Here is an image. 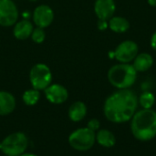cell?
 I'll list each match as a JSON object with an SVG mask.
<instances>
[{
    "label": "cell",
    "instance_id": "obj_7",
    "mask_svg": "<svg viewBox=\"0 0 156 156\" xmlns=\"http://www.w3.org/2000/svg\"><path fill=\"white\" fill-rule=\"evenodd\" d=\"M139 53V47L133 40H124L121 42L113 51L114 58L122 63H130Z\"/></svg>",
    "mask_w": 156,
    "mask_h": 156
},
{
    "label": "cell",
    "instance_id": "obj_12",
    "mask_svg": "<svg viewBox=\"0 0 156 156\" xmlns=\"http://www.w3.org/2000/svg\"><path fill=\"white\" fill-rule=\"evenodd\" d=\"M133 62V65L137 71V73L146 72L154 65V58L150 53L147 52L138 53Z\"/></svg>",
    "mask_w": 156,
    "mask_h": 156
},
{
    "label": "cell",
    "instance_id": "obj_16",
    "mask_svg": "<svg viewBox=\"0 0 156 156\" xmlns=\"http://www.w3.org/2000/svg\"><path fill=\"white\" fill-rule=\"evenodd\" d=\"M86 114H87V107L81 101H77L73 103L69 109V117L74 122L82 120L85 118Z\"/></svg>",
    "mask_w": 156,
    "mask_h": 156
},
{
    "label": "cell",
    "instance_id": "obj_25",
    "mask_svg": "<svg viewBox=\"0 0 156 156\" xmlns=\"http://www.w3.org/2000/svg\"><path fill=\"white\" fill-rule=\"evenodd\" d=\"M19 156H37V155H36V154H22L21 155H19Z\"/></svg>",
    "mask_w": 156,
    "mask_h": 156
},
{
    "label": "cell",
    "instance_id": "obj_24",
    "mask_svg": "<svg viewBox=\"0 0 156 156\" xmlns=\"http://www.w3.org/2000/svg\"><path fill=\"white\" fill-rule=\"evenodd\" d=\"M148 4L152 6H156V0H147Z\"/></svg>",
    "mask_w": 156,
    "mask_h": 156
},
{
    "label": "cell",
    "instance_id": "obj_5",
    "mask_svg": "<svg viewBox=\"0 0 156 156\" xmlns=\"http://www.w3.org/2000/svg\"><path fill=\"white\" fill-rule=\"evenodd\" d=\"M96 142L95 131L89 128H80L73 131L69 137V145L77 151L85 152L91 149Z\"/></svg>",
    "mask_w": 156,
    "mask_h": 156
},
{
    "label": "cell",
    "instance_id": "obj_9",
    "mask_svg": "<svg viewBox=\"0 0 156 156\" xmlns=\"http://www.w3.org/2000/svg\"><path fill=\"white\" fill-rule=\"evenodd\" d=\"M53 17H54V13L52 9L46 5L37 6L33 14V19L35 24L42 29L49 26L53 21Z\"/></svg>",
    "mask_w": 156,
    "mask_h": 156
},
{
    "label": "cell",
    "instance_id": "obj_18",
    "mask_svg": "<svg viewBox=\"0 0 156 156\" xmlns=\"http://www.w3.org/2000/svg\"><path fill=\"white\" fill-rule=\"evenodd\" d=\"M138 103L144 109H150L155 103V97L151 92H144L138 98Z\"/></svg>",
    "mask_w": 156,
    "mask_h": 156
},
{
    "label": "cell",
    "instance_id": "obj_21",
    "mask_svg": "<svg viewBox=\"0 0 156 156\" xmlns=\"http://www.w3.org/2000/svg\"><path fill=\"white\" fill-rule=\"evenodd\" d=\"M100 126H101L100 121H99L97 119H92V120H90L88 122L87 128H89L90 130H91V131H99Z\"/></svg>",
    "mask_w": 156,
    "mask_h": 156
},
{
    "label": "cell",
    "instance_id": "obj_20",
    "mask_svg": "<svg viewBox=\"0 0 156 156\" xmlns=\"http://www.w3.org/2000/svg\"><path fill=\"white\" fill-rule=\"evenodd\" d=\"M31 36H32V40L37 42V43H41L44 40H45V32L43 30L42 28H39L37 27V29H33L32 33H31Z\"/></svg>",
    "mask_w": 156,
    "mask_h": 156
},
{
    "label": "cell",
    "instance_id": "obj_13",
    "mask_svg": "<svg viewBox=\"0 0 156 156\" xmlns=\"http://www.w3.org/2000/svg\"><path fill=\"white\" fill-rule=\"evenodd\" d=\"M16 108L15 97L8 92L0 91V116H5L13 112Z\"/></svg>",
    "mask_w": 156,
    "mask_h": 156
},
{
    "label": "cell",
    "instance_id": "obj_2",
    "mask_svg": "<svg viewBox=\"0 0 156 156\" xmlns=\"http://www.w3.org/2000/svg\"><path fill=\"white\" fill-rule=\"evenodd\" d=\"M131 131L133 137L141 142H149L156 137V111L141 109L131 119Z\"/></svg>",
    "mask_w": 156,
    "mask_h": 156
},
{
    "label": "cell",
    "instance_id": "obj_10",
    "mask_svg": "<svg viewBox=\"0 0 156 156\" xmlns=\"http://www.w3.org/2000/svg\"><path fill=\"white\" fill-rule=\"evenodd\" d=\"M116 10L114 0H96L94 5V11L99 19L109 20L113 17Z\"/></svg>",
    "mask_w": 156,
    "mask_h": 156
},
{
    "label": "cell",
    "instance_id": "obj_27",
    "mask_svg": "<svg viewBox=\"0 0 156 156\" xmlns=\"http://www.w3.org/2000/svg\"><path fill=\"white\" fill-rule=\"evenodd\" d=\"M32 1H33V0H32Z\"/></svg>",
    "mask_w": 156,
    "mask_h": 156
},
{
    "label": "cell",
    "instance_id": "obj_17",
    "mask_svg": "<svg viewBox=\"0 0 156 156\" xmlns=\"http://www.w3.org/2000/svg\"><path fill=\"white\" fill-rule=\"evenodd\" d=\"M33 31V26L28 20H22L16 24L14 28V35L18 40L27 39Z\"/></svg>",
    "mask_w": 156,
    "mask_h": 156
},
{
    "label": "cell",
    "instance_id": "obj_15",
    "mask_svg": "<svg viewBox=\"0 0 156 156\" xmlns=\"http://www.w3.org/2000/svg\"><path fill=\"white\" fill-rule=\"evenodd\" d=\"M109 28L116 33H124L130 29V22L127 18L120 16L112 17L109 19Z\"/></svg>",
    "mask_w": 156,
    "mask_h": 156
},
{
    "label": "cell",
    "instance_id": "obj_6",
    "mask_svg": "<svg viewBox=\"0 0 156 156\" xmlns=\"http://www.w3.org/2000/svg\"><path fill=\"white\" fill-rule=\"evenodd\" d=\"M29 78L34 89L44 90L50 85L52 74L49 68L46 64L37 63L32 67Z\"/></svg>",
    "mask_w": 156,
    "mask_h": 156
},
{
    "label": "cell",
    "instance_id": "obj_11",
    "mask_svg": "<svg viewBox=\"0 0 156 156\" xmlns=\"http://www.w3.org/2000/svg\"><path fill=\"white\" fill-rule=\"evenodd\" d=\"M45 95L47 99L53 104H62L68 99L67 89L60 85H49L45 89Z\"/></svg>",
    "mask_w": 156,
    "mask_h": 156
},
{
    "label": "cell",
    "instance_id": "obj_4",
    "mask_svg": "<svg viewBox=\"0 0 156 156\" xmlns=\"http://www.w3.org/2000/svg\"><path fill=\"white\" fill-rule=\"evenodd\" d=\"M28 146V139L23 132H15L1 142V151L6 156H19Z\"/></svg>",
    "mask_w": 156,
    "mask_h": 156
},
{
    "label": "cell",
    "instance_id": "obj_1",
    "mask_svg": "<svg viewBox=\"0 0 156 156\" xmlns=\"http://www.w3.org/2000/svg\"><path fill=\"white\" fill-rule=\"evenodd\" d=\"M138 97L131 89H118L110 95L103 106L106 119L113 123H125L133 118L138 107Z\"/></svg>",
    "mask_w": 156,
    "mask_h": 156
},
{
    "label": "cell",
    "instance_id": "obj_19",
    "mask_svg": "<svg viewBox=\"0 0 156 156\" xmlns=\"http://www.w3.org/2000/svg\"><path fill=\"white\" fill-rule=\"evenodd\" d=\"M40 95L38 90L37 89H30L27 90L23 95V101L27 106H34L39 100Z\"/></svg>",
    "mask_w": 156,
    "mask_h": 156
},
{
    "label": "cell",
    "instance_id": "obj_26",
    "mask_svg": "<svg viewBox=\"0 0 156 156\" xmlns=\"http://www.w3.org/2000/svg\"><path fill=\"white\" fill-rule=\"evenodd\" d=\"M0 150H1V143H0Z\"/></svg>",
    "mask_w": 156,
    "mask_h": 156
},
{
    "label": "cell",
    "instance_id": "obj_14",
    "mask_svg": "<svg viewBox=\"0 0 156 156\" xmlns=\"http://www.w3.org/2000/svg\"><path fill=\"white\" fill-rule=\"evenodd\" d=\"M96 142L102 147L112 148L116 143L115 135L109 130H99L96 133Z\"/></svg>",
    "mask_w": 156,
    "mask_h": 156
},
{
    "label": "cell",
    "instance_id": "obj_23",
    "mask_svg": "<svg viewBox=\"0 0 156 156\" xmlns=\"http://www.w3.org/2000/svg\"><path fill=\"white\" fill-rule=\"evenodd\" d=\"M150 44L153 50L156 51V31L152 35L151 40H150Z\"/></svg>",
    "mask_w": 156,
    "mask_h": 156
},
{
    "label": "cell",
    "instance_id": "obj_3",
    "mask_svg": "<svg viewBox=\"0 0 156 156\" xmlns=\"http://www.w3.org/2000/svg\"><path fill=\"white\" fill-rule=\"evenodd\" d=\"M137 79V71L131 63H120L112 66L108 72V80L117 89L132 87Z\"/></svg>",
    "mask_w": 156,
    "mask_h": 156
},
{
    "label": "cell",
    "instance_id": "obj_22",
    "mask_svg": "<svg viewBox=\"0 0 156 156\" xmlns=\"http://www.w3.org/2000/svg\"><path fill=\"white\" fill-rule=\"evenodd\" d=\"M108 27H109V24H108L107 20L99 19V21H98V28H99L100 30H105Z\"/></svg>",
    "mask_w": 156,
    "mask_h": 156
},
{
    "label": "cell",
    "instance_id": "obj_8",
    "mask_svg": "<svg viewBox=\"0 0 156 156\" xmlns=\"http://www.w3.org/2000/svg\"><path fill=\"white\" fill-rule=\"evenodd\" d=\"M18 12L12 0H0V25L9 27L16 23Z\"/></svg>",
    "mask_w": 156,
    "mask_h": 156
},
{
    "label": "cell",
    "instance_id": "obj_28",
    "mask_svg": "<svg viewBox=\"0 0 156 156\" xmlns=\"http://www.w3.org/2000/svg\"><path fill=\"white\" fill-rule=\"evenodd\" d=\"M5 156H6V155H5Z\"/></svg>",
    "mask_w": 156,
    "mask_h": 156
}]
</instances>
